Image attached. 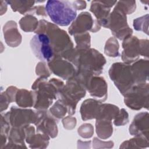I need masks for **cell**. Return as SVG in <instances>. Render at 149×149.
Wrapping results in <instances>:
<instances>
[{
  "label": "cell",
  "mask_w": 149,
  "mask_h": 149,
  "mask_svg": "<svg viewBox=\"0 0 149 149\" xmlns=\"http://www.w3.org/2000/svg\"><path fill=\"white\" fill-rule=\"evenodd\" d=\"M64 58L70 61L76 68V74L81 76H98L106 63L104 56L93 48L86 49H73Z\"/></svg>",
  "instance_id": "obj_1"
},
{
  "label": "cell",
  "mask_w": 149,
  "mask_h": 149,
  "mask_svg": "<svg viewBox=\"0 0 149 149\" xmlns=\"http://www.w3.org/2000/svg\"><path fill=\"white\" fill-rule=\"evenodd\" d=\"M46 77L37 79L32 86L34 104V108L38 110L47 109L58 97V94L63 87L62 81L57 79H52L47 81Z\"/></svg>",
  "instance_id": "obj_2"
},
{
  "label": "cell",
  "mask_w": 149,
  "mask_h": 149,
  "mask_svg": "<svg viewBox=\"0 0 149 149\" xmlns=\"http://www.w3.org/2000/svg\"><path fill=\"white\" fill-rule=\"evenodd\" d=\"M34 32L36 34H45L48 36L55 56H63L73 48V44L67 33L54 23L44 19L40 20Z\"/></svg>",
  "instance_id": "obj_3"
},
{
  "label": "cell",
  "mask_w": 149,
  "mask_h": 149,
  "mask_svg": "<svg viewBox=\"0 0 149 149\" xmlns=\"http://www.w3.org/2000/svg\"><path fill=\"white\" fill-rule=\"evenodd\" d=\"M45 10L51 20L61 26L69 25L77 16L76 9L68 1H48Z\"/></svg>",
  "instance_id": "obj_4"
},
{
  "label": "cell",
  "mask_w": 149,
  "mask_h": 149,
  "mask_svg": "<svg viewBox=\"0 0 149 149\" xmlns=\"http://www.w3.org/2000/svg\"><path fill=\"white\" fill-rule=\"evenodd\" d=\"M86 95V88L74 76L69 79L66 84L58 94L59 100L68 109V113L72 115L75 113L76 105Z\"/></svg>",
  "instance_id": "obj_5"
},
{
  "label": "cell",
  "mask_w": 149,
  "mask_h": 149,
  "mask_svg": "<svg viewBox=\"0 0 149 149\" xmlns=\"http://www.w3.org/2000/svg\"><path fill=\"white\" fill-rule=\"evenodd\" d=\"M101 26L111 29L112 34L119 40H125L133 33L127 24L126 13L118 3Z\"/></svg>",
  "instance_id": "obj_6"
},
{
  "label": "cell",
  "mask_w": 149,
  "mask_h": 149,
  "mask_svg": "<svg viewBox=\"0 0 149 149\" xmlns=\"http://www.w3.org/2000/svg\"><path fill=\"white\" fill-rule=\"evenodd\" d=\"M109 75L123 95L135 85L131 65L129 64L121 62L114 63L109 70Z\"/></svg>",
  "instance_id": "obj_7"
},
{
  "label": "cell",
  "mask_w": 149,
  "mask_h": 149,
  "mask_svg": "<svg viewBox=\"0 0 149 149\" xmlns=\"http://www.w3.org/2000/svg\"><path fill=\"white\" fill-rule=\"evenodd\" d=\"M124 102L129 108L139 110L148 107V84L147 83L135 84L124 95Z\"/></svg>",
  "instance_id": "obj_8"
},
{
  "label": "cell",
  "mask_w": 149,
  "mask_h": 149,
  "mask_svg": "<svg viewBox=\"0 0 149 149\" xmlns=\"http://www.w3.org/2000/svg\"><path fill=\"white\" fill-rule=\"evenodd\" d=\"M3 116L12 127H24L30 123H36L37 120V111L12 107L10 111Z\"/></svg>",
  "instance_id": "obj_9"
},
{
  "label": "cell",
  "mask_w": 149,
  "mask_h": 149,
  "mask_svg": "<svg viewBox=\"0 0 149 149\" xmlns=\"http://www.w3.org/2000/svg\"><path fill=\"white\" fill-rule=\"evenodd\" d=\"M33 53L42 62H49L55 56L50 40L45 34H37L30 41Z\"/></svg>",
  "instance_id": "obj_10"
},
{
  "label": "cell",
  "mask_w": 149,
  "mask_h": 149,
  "mask_svg": "<svg viewBox=\"0 0 149 149\" xmlns=\"http://www.w3.org/2000/svg\"><path fill=\"white\" fill-rule=\"evenodd\" d=\"M76 77L81 83L90 95L104 101L107 98V84L104 79L100 76H90L87 77Z\"/></svg>",
  "instance_id": "obj_11"
},
{
  "label": "cell",
  "mask_w": 149,
  "mask_h": 149,
  "mask_svg": "<svg viewBox=\"0 0 149 149\" xmlns=\"http://www.w3.org/2000/svg\"><path fill=\"white\" fill-rule=\"evenodd\" d=\"M100 25L97 20H94L91 15L87 12H83L80 13L78 17L73 21L69 27L68 31L70 34L86 33L90 30L92 32H96L100 29Z\"/></svg>",
  "instance_id": "obj_12"
},
{
  "label": "cell",
  "mask_w": 149,
  "mask_h": 149,
  "mask_svg": "<svg viewBox=\"0 0 149 149\" xmlns=\"http://www.w3.org/2000/svg\"><path fill=\"white\" fill-rule=\"evenodd\" d=\"M49 69L56 76L63 79L69 80L73 77L76 72L73 64L59 55H55L48 62Z\"/></svg>",
  "instance_id": "obj_13"
},
{
  "label": "cell",
  "mask_w": 149,
  "mask_h": 149,
  "mask_svg": "<svg viewBox=\"0 0 149 149\" xmlns=\"http://www.w3.org/2000/svg\"><path fill=\"white\" fill-rule=\"evenodd\" d=\"M56 119L50 112L45 110L37 111V120L35 123L37 132L49 136L52 138L56 137L58 134Z\"/></svg>",
  "instance_id": "obj_14"
},
{
  "label": "cell",
  "mask_w": 149,
  "mask_h": 149,
  "mask_svg": "<svg viewBox=\"0 0 149 149\" xmlns=\"http://www.w3.org/2000/svg\"><path fill=\"white\" fill-rule=\"evenodd\" d=\"M123 51L122 59L125 63L129 64L139 58L140 55V40L136 36H130L123 40L122 43Z\"/></svg>",
  "instance_id": "obj_15"
},
{
  "label": "cell",
  "mask_w": 149,
  "mask_h": 149,
  "mask_svg": "<svg viewBox=\"0 0 149 149\" xmlns=\"http://www.w3.org/2000/svg\"><path fill=\"white\" fill-rule=\"evenodd\" d=\"M129 133L135 136H141L148 139V113L141 112L137 114L129 127Z\"/></svg>",
  "instance_id": "obj_16"
},
{
  "label": "cell",
  "mask_w": 149,
  "mask_h": 149,
  "mask_svg": "<svg viewBox=\"0 0 149 149\" xmlns=\"http://www.w3.org/2000/svg\"><path fill=\"white\" fill-rule=\"evenodd\" d=\"M117 1H92L90 11L97 19L98 23L101 26L104 22L107 19L111 11V8L113 6Z\"/></svg>",
  "instance_id": "obj_17"
},
{
  "label": "cell",
  "mask_w": 149,
  "mask_h": 149,
  "mask_svg": "<svg viewBox=\"0 0 149 149\" xmlns=\"http://www.w3.org/2000/svg\"><path fill=\"white\" fill-rule=\"evenodd\" d=\"M3 31L4 39L8 45L16 47L21 43L22 36L17 30L15 22L12 20L8 22L3 26Z\"/></svg>",
  "instance_id": "obj_18"
},
{
  "label": "cell",
  "mask_w": 149,
  "mask_h": 149,
  "mask_svg": "<svg viewBox=\"0 0 149 149\" xmlns=\"http://www.w3.org/2000/svg\"><path fill=\"white\" fill-rule=\"evenodd\" d=\"M133 79L136 84L144 83L148 79V61L140 59L131 65Z\"/></svg>",
  "instance_id": "obj_19"
},
{
  "label": "cell",
  "mask_w": 149,
  "mask_h": 149,
  "mask_svg": "<svg viewBox=\"0 0 149 149\" xmlns=\"http://www.w3.org/2000/svg\"><path fill=\"white\" fill-rule=\"evenodd\" d=\"M101 104V101L100 100L91 98L85 100L80 107L81 119L83 120L97 119Z\"/></svg>",
  "instance_id": "obj_20"
},
{
  "label": "cell",
  "mask_w": 149,
  "mask_h": 149,
  "mask_svg": "<svg viewBox=\"0 0 149 149\" xmlns=\"http://www.w3.org/2000/svg\"><path fill=\"white\" fill-rule=\"evenodd\" d=\"M8 4L11 6L13 11L19 12L22 15H30V12L34 7L33 5L36 2L34 1H26V0H14L6 1Z\"/></svg>",
  "instance_id": "obj_21"
},
{
  "label": "cell",
  "mask_w": 149,
  "mask_h": 149,
  "mask_svg": "<svg viewBox=\"0 0 149 149\" xmlns=\"http://www.w3.org/2000/svg\"><path fill=\"white\" fill-rule=\"evenodd\" d=\"M15 102L19 107L23 108L34 106V98L33 91L25 89L18 90L15 97Z\"/></svg>",
  "instance_id": "obj_22"
},
{
  "label": "cell",
  "mask_w": 149,
  "mask_h": 149,
  "mask_svg": "<svg viewBox=\"0 0 149 149\" xmlns=\"http://www.w3.org/2000/svg\"><path fill=\"white\" fill-rule=\"evenodd\" d=\"M119 112V109L116 105L110 104H102L96 119H106L111 121L118 115Z\"/></svg>",
  "instance_id": "obj_23"
},
{
  "label": "cell",
  "mask_w": 149,
  "mask_h": 149,
  "mask_svg": "<svg viewBox=\"0 0 149 149\" xmlns=\"http://www.w3.org/2000/svg\"><path fill=\"white\" fill-rule=\"evenodd\" d=\"M96 132L98 136L103 139L109 137L112 134L113 128L111 120L106 119H97Z\"/></svg>",
  "instance_id": "obj_24"
},
{
  "label": "cell",
  "mask_w": 149,
  "mask_h": 149,
  "mask_svg": "<svg viewBox=\"0 0 149 149\" xmlns=\"http://www.w3.org/2000/svg\"><path fill=\"white\" fill-rule=\"evenodd\" d=\"M19 25L21 29L26 32L35 31L38 27V22L33 15H27L20 19Z\"/></svg>",
  "instance_id": "obj_25"
},
{
  "label": "cell",
  "mask_w": 149,
  "mask_h": 149,
  "mask_svg": "<svg viewBox=\"0 0 149 149\" xmlns=\"http://www.w3.org/2000/svg\"><path fill=\"white\" fill-rule=\"evenodd\" d=\"M145 144H148V139L141 136H136L135 138L126 141L122 144L120 148H144L147 147Z\"/></svg>",
  "instance_id": "obj_26"
},
{
  "label": "cell",
  "mask_w": 149,
  "mask_h": 149,
  "mask_svg": "<svg viewBox=\"0 0 149 149\" xmlns=\"http://www.w3.org/2000/svg\"><path fill=\"white\" fill-rule=\"evenodd\" d=\"M104 52L109 56L116 57L119 56V43L115 37H111L108 40L105 44Z\"/></svg>",
  "instance_id": "obj_27"
},
{
  "label": "cell",
  "mask_w": 149,
  "mask_h": 149,
  "mask_svg": "<svg viewBox=\"0 0 149 149\" xmlns=\"http://www.w3.org/2000/svg\"><path fill=\"white\" fill-rule=\"evenodd\" d=\"M76 42V49H86L90 47V36L88 33H83L74 35Z\"/></svg>",
  "instance_id": "obj_28"
},
{
  "label": "cell",
  "mask_w": 149,
  "mask_h": 149,
  "mask_svg": "<svg viewBox=\"0 0 149 149\" xmlns=\"http://www.w3.org/2000/svg\"><path fill=\"white\" fill-rule=\"evenodd\" d=\"M68 112L67 107L59 100L50 108V113L56 119L62 118Z\"/></svg>",
  "instance_id": "obj_29"
},
{
  "label": "cell",
  "mask_w": 149,
  "mask_h": 149,
  "mask_svg": "<svg viewBox=\"0 0 149 149\" xmlns=\"http://www.w3.org/2000/svg\"><path fill=\"white\" fill-rule=\"evenodd\" d=\"M148 15L137 18L133 20V27L137 31H142L148 34Z\"/></svg>",
  "instance_id": "obj_30"
},
{
  "label": "cell",
  "mask_w": 149,
  "mask_h": 149,
  "mask_svg": "<svg viewBox=\"0 0 149 149\" xmlns=\"http://www.w3.org/2000/svg\"><path fill=\"white\" fill-rule=\"evenodd\" d=\"M129 122V115L127 111L122 108L119 111L118 115L115 118L113 123L117 126H123Z\"/></svg>",
  "instance_id": "obj_31"
},
{
  "label": "cell",
  "mask_w": 149,
  "mask_h": 149,
  "mask_svg": "<svg viewBox=\"0 0 149 149\" xmlns=\"http://www.w3.org/2000/svg\"><path fill=\"white\" fill-rule=\"evenodd\" d=\"M117 3L126 14H131L136 10V5L135 1H120L117 2Z\"/></svg>",
  "instance_id": "obj_32"
},
{
  "label": "cell",
  "mask_w": 149,
  "mask_h": 149,
  "mask_svg": "<svg viewBox=\"0 0 149 149\" xmlns=\"http://www.w3.org/2000/svg\"><path fill=\"white\" fill-rule=\"evenodd\" d=\"M78 133L83 137H90L92 136V134L94 133L93 127L91 124H83L78 129Z\"/></svg>",
  "instance_id": "obj_33"
},
{
  "label": "cell",
  "mask_w": 149,
  "mask_h": 149,
  "mask_svg": "<svg viewBox=\"0 0 149 149\" xmlns=\"http://www.w3.org/2000/svg\"><path fill=\"white\" fill-rule=\"evenodd\" d=\"M36 73L41 77L47 78L50 76V72L44 62H40L36 67Z\"/></svg>",
  "instance_id": "obj_34"
},
{
  "label": "cell",
  "mask_w": 149,
  "mask_h": 149,
  "mask_svg": "<svg viewBox=\"0 0 149 149\" xmlns=\"http://www.w3.org/2000/svg\"><path fill=\"white\" fill-rule=\"evenodd\" d=\"M11 102L9 97L6 92H3L1 95V112L6 109L8 105Z\"/></svg>",
  "instance_id": "obj_35"
},
{
  "label": "cell",
  "mask_w": 149,
  "mask_h": 149,
  "mask_svg": "<svg viewBox=\"0 0 149 149\" xmlns=\"http://www.w3.org/2000/svg\"><path fill=\"white\" fill-rule=\"evenodd\" d=\"M63 126L65 128L68 129H72L75 127L76 124V119L75 118L68 116L65 118L62 121Z\"/></svg>",
  "instance_id": "obj_36"
},
{
  "label": "cell",
  "mask_w": 149,
  "mask_h": 149,
  "mask_svg": "<svg viewBox=\"0 0 149 149\" xmlns=\"http://www.w3.org/2000/svg\"><path fill=\"white\" fill-rule=\"evenodd\" d=\"M140 55L148 58V41L147 40H140Z\"/></svg>",
  "instance_id": "obj_37"
},
{
  "label": "cell",
  "mask_w": 149,
  "mask_h": 149,
  "mask_svg": "<svg viewBox=\"0 0 149 149\" xmlns=\"http://www.w3.org/2000/svg\"><path fill=\"white\" fill-rule=\"evenodd\" d=\"M72 6L76 10H82L86 8V2L84 1H75L72 3Z\"/></svg>",
  "instance_id": "obj_38"
},
{
  "label": "cell",
  "mask_w": 149,
  "mask_h": 149,
  "mask_svg": "<svg viewBox=\"0 0 149 149\" xmlns=\"http://www.w3.org/2000/svg\"><path fill=\"white\" fill-rule=\"evenodd\" d=\"M36 13L38 15H41V16H47V12L45 9L44 8V6H36Z\"/></svg>",
  "instance_id": "obj_39"
},
{
  "label": "cell",
  "mask_w": 149,
  "mask_h": 149,
  "mask_svg": "<svg viewBox=\"0 0 149 149\" xmlns=\"http://www.w3.org/2000/svg\"><path fill=\"white\" fill-rule=\"evenodd\" d=\"M8 3L6 1H1V15H2L4 13L6 12L7 10Z\"/></svg>",
  "instance_id": "obj_40"
}]
</instances>
